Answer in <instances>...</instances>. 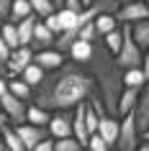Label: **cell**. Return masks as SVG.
Segmentation results:
<instances>
[{"label": "cell", "instance_id": "e0dca14e", "mask_svg": "<svg viewBox=\"0 0 149 151\" xmlns=\"http://www.w3.org/2000/svg\"><path fill=\"white\" fill-rule=\"evenodd\" d=\"M49 118H52V113H49V110H44V108H39V105H33V103L26 105V123H31V126H44V128H47Z\"/></svg>", "mask_w": 149, "mask_h": 151}, {"label": "cell", "instance_id": "ffe728a7", "mask_svg": "<svg viewBox=\"0 0 149 151\" xmlns=\"http://www.w3.org/2000/svg\"><path fill=\"white\" fill-rule=\"evenodd\" d=\"M93 26H95V33H98V36H105V33H110V31L118 28V21L113 18V13H100V16L93 21Z\"/></svg>", "mask_w": 149, "mask_h": 151}, {"label": "cell", "instance_id": "30bf717a", "mask_svg": "<svg viewBox=\"0 0 149 151\" xmlns=\"http://www.w3.org/2000/svg\"><path fill=\"white\" fill-rule=\"evenodd\" d=\"M64 62H67V56L59 54L57 49H41V51H33V64H36V67H41L44 72L59 69Z\"/></svg>", "mask_w": 149, "mask_h": 151}, {"label": "cell", "instance_id": "9a60e30c", "mask_svg": "<svg viewBox=\"0 0 149 151\" xmlns=\"http://www.w3.org/2000/svg\"><path fill=\"white\" fill-rule=\"evenodd\" d=\"M129 33H131L134 44L147 51L149 49V21H139V23H129Z\"/></svg>", "mask_w": 149, "mask_h": 151}, {"label": "cell", "instance_id": "d6986e66", "mask_svg": "<svg viewBox=\"0 0 149 151\" xmlns=\"http://www.w3.org/2000/svg\"><path fill=\"white\" fill-rule=\"evenodd\" d=\"M28 16H33L28 0H13V3H10V13H8L10 23H18V21H23V18H28Z\"/></svg>", "mask_w": 149, "mask_h": 151}, {"label": "cell", "instance_id": "ba28073f", "mask_svg": "<svg viewBox=\"0 0 149 151\" xmlns=\"http://www.w3.org/2000/svg\"><path fill=\"white\" fill-rule=\"evenodd\" d=\"M47 131L52 138H67V136H72V110H57L52 113V118H49L47 123Z\"/></svg>", "mask_w": 149, "mask_h": 151}, {"label": "cell", "instance_id": "4dcf8cb0", "mask_svg": "<svg viewBox=\"0 0 149 151\" xmlns=\"http://www.w3.org/2000/svg\"><path fill=\"white\" fill-rule=\"evenodd\" d=\"M31 151H54V138H52V136H49V138H44V141L36 143Z\"/></svg>", "mask_w": 149, "mask_h": 151}, {"label": "cell", "instance_id": "f35d334b", "mask_svg": "<svg viewBox=\"0 0 149 151\" xmlns=\"http://www.w3.org/2000/svg\"><path fill=\"white\" fill-rule=\"evenodd\" d=\"M116 3H118V5H121V3H129V0H116Z\"/></svg>", "mask_w": 149, "mask_h": 151}, {"label": "cell", "instance_id": "f546056e", "mask_svg": "<svg viewBox=\"0 0 149 151\" xmlns=\"http://www.w3.org/2000/svg\"><path fill=\"white\" fill-rule=\"evenodd\" d=\"M77 39H80V41H95V39H98L93 21H90V23H85V26H82V28L77 31Z\"/></svg>", "mask_w": 149, "mask_h": 151}, {"label": "cell", "instance_id": "8fae6325", "mask_svg": "<svg viewBox=\"0 0 149 151\" xmlns=\"http://www.w3.org/2000/svg\"><path fill=\"white\" fill-rule=\"evenodd\" d=\"M136 100H139V90L124 87V90H121V95H118V100H116V118H124V115L134 113Z\"/></svg>", "mask_w": 149, "mask_h": 151}, {"label": "cell", "instance_id": "f1b7e54d", "mask_svg": "<svg viewBox=\"0 0 149 151\" xmlns=\"http://www.w3.org/2000/svg\"><path fill=\"white\" fill-rule=\"evenodd\" d=\"M85 149H87V151H110V146L103 141L98 133H93L90 138H87V146H85Z\"/></svg>", "mask_w": 149, "mask_h": 151}, {"label": "cell", "instance_id": "7bdbcfd3", "mask_svg": "<svg viewBox=\"0 0 149 151\" xmlns=\"http://www.w3.org/2000/svg\"><path fill=\"white\" fill-rule=\"evenodd\" d=\"M85 151H87V149H85Z\"/></svg>", "mask_w": 149, "mask_h": 151}, {"label": "cell", "instance_id": "5bb4252c", "mask_svg": "<svg viewBox=\"0 0 149 151\" xmlns=\"http://www.w3.org/2000/svg\"><path fill=\"white\" fill-rule=\"evenodd\" d=\"M98 136H100L103 141L110 146V151H113V146H116V138H118V118H113V115H105V118H100V123H98Z\"/></svg>", "mask_w": 149, "mask_h": 151}, {"label": "cell", "instance_id": "83f0119b", "mask_svg": "<svg viewBox=\"0 0 149 151\" xmlns=\"http://www.w3.org/2000/svg\"><path fill=\"white\" fill-rule=\"evenodd\" d=\"M98 123H100V118H98V115H95V110L85 103V128H87V136L98 133Z\"/></svg>", "mask_w": 149, "mask_h": 151}, {"label": "cell", "instance_id": "6da1fadb", "mask_svg": "<svg viewBox=\"0 0 149 151\" xmlns=\"http://www.w3.org/2000/svg\"><path fill=\"white\" fill-rule=\"evenodd\" d=\"M90 95H95V80L90 77V72L75 62H64L59 69L44 74V80L33 87L31 103L49 113H57L72 110Z\"/></svg>", "mask_w": 149, "mask_h": 151}, {"label": "cell", "instance_id": "7a4b0ae2", "mask_svg": "<svg viewBox=\"0 0 149 151\" xmlns=\"http://www.w3.org/2000/svg\"><path fill=\"white\" fill-rule=\"evenodd\" d=\"M121 31H124V41H121V49H118V54L113 56V59H116V64H118V69H121V72L139 69L141 62H144V51L134 44L131 33H129V26H121Z\"/></svg>", "mask_w": 149, "mask_h": 151}, {"label": "cell", "instance_id": "4fadbf2b", "mask_svg": "<svg viewBox=\"0 0 149 151\" xmlns=\"http://www.w3.org/2000/svg\"><path fill=\"white\" fill-rule=\"evenodd\" d=\"M54 39H57V36L44 26V21H36V26H33V39H31V49H33V51L52 49V46H54Z\"/></svg>", "mask_w": 149, "mask_h": 151}, {"label": "cell", "instance_id": "44dd1931", "mask_svg": "<svg viewBox=\"0 0 149 151\" xmlns=\"http://www.w3.org/2000/svg\"><path fill=\"white\" fill-rule=\"evenodd\" d=\"M8 92L13 97H18V100H23V103H28V100L33 97V90L28 87L23 80H18V77L16 80H8Z\"/></svg>", "mask_w": 149, "mask_h": 151}, {"label": "cell", "instance_id": "5b68a950", "mask_svg": "<svg viewBox=\"0 0 149 151\" xmlns=\"http://www.w3.org/2000/svg\"><path fill=\"white\" fill-rule=\"evenodd\" d=\"M26 105H28V103H23V100L13 97L10 92H5V95L0 97V113L5 115V120H8L10 126L26 123Z\"/></svg>", "mask_w": 149, "mask_h": 151}, {"label": "cell", "instance_id": "60d3db41", "mask_svg": "<svg viewBox=\"0 0 149 151\" xmlns=\"http://www.w3.org/2000/svg\"><path fill=\"white\" fill-rule=\"evenodd\" d=\"M144 5H147V8H149V0H144Z\"/></svg>", "mask_w": 149, "mask_h": 151}, {"label": "cell", "instance_id": "7402d4cb", "mask_svg": "<svg viewBox=\"0 0 149 151\" xmlns=\"http://www.w3.org/2000/svg\"><path fill=\"white\" fill-rule=\"evenodd\" d=\"M44 74H47V72H44V69H41V67H36V64H28V67H26V69L23 72H21V77H18V80H23L26 82V85H28V87H36V85H39V82L41 80H44Z\"/></svg>", "mask_w": 149, "mask_h": 151}, {"label": "cell", "instance_id": "7c38bea8", "mask_svg": "<svg viewBox=\"0 0 149 151\" xmlns=\"http://www.w3.org/2000/svg\"><path fill=\"white\" fill-rule=\"evenodd\" d=\"M67 56H70V62L85 67V64L90 62V56H93V41L75 39V41H72V46H70V51H67Z\"/></svg>", "mask_w": 149, "mask_h": 151}, {"label": "cell", "instance_id": "8d00e7d4", "mask_svg": "<svg viewBox=\"0 0 149 151\" xmlns=\"http://www.w3.org/2000/svg\"><path fill=\"white\" fill-rule=\"evenodd\" d=\"M90 3H93V0H80V5H82V8H87Z\"/></svg>", "mask_w": 149, "mask_h": 151}, {"label": "cell", "instance_id": "836d02e7", "mask_svg": "<svg viewBox=\"0 0 149 151\" xmlns=\"http://www.w3.org/2000/svg\"><path fill=\"white\" fill-rule=\"evenodd\" d=\"M141 72H144V77L149 80V49L144 51V62H141Z\"/></svg>", "mask_w": 149, "mask_h": 151}, {"label": "cell", "instance_id": "d590c367", "mask_svg": "<svg viewBox=\"0 0 149 151\" xmlns=\"http://www.w3.org/2000/svg\"><path fill=\"white\" fill-rule=\"evenodd\" d=\"M134 151H149V141H147V138H144V141H139V146H136Z\"/></svg>", "mask_w": 149, "mask_h": 151}, {"label": "cell", "instance_id": "2e32d148", "mask_svg": "<svg viewBox=\"0 0 149 151\" xmlns=\"http://www.w3.org/2000/svg\"><path fill=\"white\" fill-rule=\"evenodd\" d=\"M39 18L36 16H28L23 21H18L16 23V31H18V41H21V46H31V39H33V26H36Z\"/></svg>", "mask_w": 149, "mask_h": 151}, {"label": "cell", "instance_id": "8992f818", "mask_svg": "<svg viewBox=\"0 0 149 151\" xmlns=\"http://www.w3.org/2000/svg\"><path fill=\"white\" fill-rule=\"evenodd\" d=\"M33 62V49L31 46H21V49H13L8 56V62H5V69H8V80H16V77H21V72L28 67V64Z\"/></svg>", "mask_w": 149, "mask_h": 151}, {"label": "cell", "instance_id": "4316f807", "mask_svg": "<svg viewBox=\"0 0 149 151\" xmlns=\"http://www.w3.org/2000/svg\"><path fill=\"white\" fill-rule=\"evenodd\" d=\"M54 151H85V146L75 136H67V138H57L54 141Z\"/></svg>", "mask_w": 149, "mask_h": 151}, {"label": "cell", "instance_id": "d4e9b609", "mask_svg": "<svg viewBox=\"0 0 149 151\" xmlns=\"http://www.w3.org/2000/svg\"><path fill=\"white\" fill-rule=\"evenodd\" d=\"M100 39H103V44H105V49H108L110 54L116 56V54H118V49H121V41H124V31H121V26H118L116 31L105 33V36H100Z\"/></svg>", "mask_w": 149, "mask_h": 151}, {"label": "cell", "instance_id": "484cf974", "mask_svg": "<svg viewBox=\"0 0 149 151\" xmlns=\"http://www.w3.org/2000/svg\"><path fill=\"white\" fill-rule=\"evenodd\" d=\"M28 3H31V10H33V16L39 18V21H44L47 16L57 13V8L52 5V0H28Z\"/></svg>", "mask_w": 149, "mask_h": 151}, {"label": "cell", "instance_id": "e575fe53", "mask_svg": "<svg viewBox=\"0 0 149 151\" xmlns=\"http://www.w3.org/2000/svg\"><path fill=\"white\" fill-rule=\"evenodd\" d=\"M5 92H8V77H5V74H0V97L5 95Z\"/></svg>", "mask_w": 149, "mask_h": 151}, {"label": "cell", "instance_id": "3957f363", "mask_svg": "<svg viewBox=\"0 0 149 151\" xmlns=\"http://www.w3.org/2000/svg\"><path fill=\"white\" fill-rule=\"evenodd\" d=\"M139 146V131H136V123H134V113L118 118V138L113 151H134Z\"/></svg>", "mask_w": 149, "mask_h": 151}, {"label": "cell", "instance_id": "52a82bcc", "mask_svg": "<svg viewBox=\"0 0 149 151\" xmlns=\"http://www.w3.org/2000/svg\"><path fill=\"white\" fill-rule=\"evenodd\" d=\"M13 131H16V136L21 138V143H23L26 151H31L36 143H41L44 138H49V131L44 126H31V123H18V126H13Z\"/></svg>", "mask_w": 149, "mask_h": 151}, {"label": "cell", "instance_id": "603a6c76", "mask_svg": "<svg viewBox=\"0 0 149 151\" xmlns=\"http://www.w3.org/2000/svg\"><path fill=\"white\" fill-rule=\"evenodd\" d=\"M0 39L8 44L10 51H13V49H21V41H18V31H16V23H10V21H5V23L0 26Z\"/></svg>", "mask_w": 149, "mask_h": 151}, {"label": "cell", "instance_id": "ab89813d", "mask_svg": "<svg viewBox=\"0 0 149 151\" xmlns=\"http://www.w3.org/2000/svg\"><path fill=\"white\" fill-rule=\"evenodd\" d=\"M144 138H147V141H149V131H147V133H144Z\"/></svg>", "mask_w": 149, "mask_h": 151}, {"label": "cell", "instance_id": "d6a6232c", "mask_svg": "<svg viewBox=\"0 0 149 151\" xmlns=\"http://www.w3.org/2000/svg\"><path fill=\"white\" fill-rule=\"evenodd\" d=\"M10 3L13 0H0V18L8 21V13H10Z\"/></svg>", "mask_w": 149, "mask_h": 151}, {"label": "cell", "instance_id": "1f68e13d", "mask_svg": "<svg viewBox=\"0 0 149 151\" xmlns=\"http://www.w3.org/2000/svg\"><path fill=\"white\" fill-rule=\"evenodd\" d=\"M8 56H10V49H8V44L0 39V64L5 67V62H8Z\"/></svg>", "mask_w": 149, "mask_h": 151}, {"label": "cell", "instance_id": "cb8c5ba5", "mask_svg": "<svg viewBox=\"0 0 149 151\" xmlns=\"http://www.w3.org/2000/svg\"><path fill=\"white\" fill-rule=\"evenodd\" d=\"M121 82H124V87H134V90H141L144 87V82H147V77H144V72L139 69H126L124 77H121Z\"/></svg>", "mask_w": 149, "mask_h": 151}, {"label": "cell", "instance_id": "ac0fdd59", "mask_svg": "<svg viewBox=\"0 0 149 151\" xmlns=\"http://www.w3.org/2000/svg\"><path fill=\"white\" fill-rule=\"evenodd\" d=\"M0 141H3V146H5L8 151H26L23 143H21V138L16 136V131H13V126H10V123L0 126Z\"/></svg>", "mask_w": 149, "mask_h": 151}, {"label": "cell", "instance_id": "277c9868", "mask_svg": "<svg viewBox=\"0 0 149 151\" xmlns=\"http://www.w3.org/2000/svg\"><path fill=\"white\" fill-rule=\"evenodd\" d=\"M113 18L118 21V26H129V23H139V21H149V8L144 5V0H129L121 3L113 13Z\"/></svg>", "mask_w": 149, "mask_h": 151}, {"label": "cell", "instance_id": "b9f144b4", "mask_svg": "<svg viewBox=\"0 0 149 151\" xmlns=\"http://www.w3.org/2000/svg\"><path fill=\"white\" fill-rule=\"evenodd\" d=\"M3 23H5V21H3V18H0V26H3Z\"/></svg>", "mask_w": 149, "mask_h": 151}, {"label": "cell", "instance_id": "9c48e42d", "mask_svg": "<svg viewBox=\"0 0 149 151\" xmlns=\"http://www.w3.org/2000/svg\"><path fill=\"white\" fill-rule=\"evenodd\" d=\"M134 123H136L139 136H144L149 131V80L139 90V100H136V108H134Z\"/></svg>", "mask_w": 149, "mask_h": 151}, {"label": "cell", "instance_id": "74e56055", "mask_svg": "<svg viewBox=\"0 0 149 151\" xmlns=\"http://www.w3.org/2000/svg\"><path fill=\"white\" fill-rule=\"evenodd\" d=\"M0 151H8V149H5V146H3V141H0Z\"/></svg>", "mask_w": 149, "mask_h": 151}]
</instances>
